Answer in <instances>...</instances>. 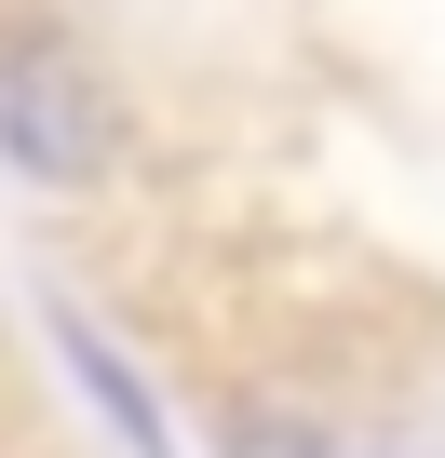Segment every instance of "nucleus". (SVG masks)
Masks as SVG:
<instances>
[{
  "label": "nucleus",
  "mask_w": 445,
  "mask_h": 458,
  "mask_svg": "<svg viewBox=\"0 0 445 458\" xmlns=\"http://www.w3.org/2000/svg\"><path fill=\"white\" fill-rule=\"evenodd\" d=\"M0 148H14V175L41 189H95L108 175V95L68 41H28V55H0Z\"/></svg>",
  "instance_id": "nucleus-1"
}]
</instances>
